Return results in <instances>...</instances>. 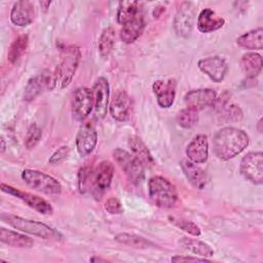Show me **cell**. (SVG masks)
Returning <instances> with one entry per match:
<instances>
[{"label": "cell", "instance_id": "836d02e7", "mask_svg": "<svg viewBox=\"0 0 263 263\" xmlns=\"http://www.w3.org/2000/svg\"><path fill=\"white\" fill-rule=\"evenodd\" d=\"M198 121V113L190 108L181 110L177 115V122L183 128H191L195 126Z\"/></svg>", "mask_w": 263, "mask_h": 263}, {"label": "cell", "instance_id": "b9f144b4", "mask_svg": "<svg viewBox=\"0 0 263 263\" xmlns=\"http://www.w3.org/2000/svg\"><path fill=\"white\" fill-rule=\"evenodd\" d=\"M39 4H40V6L44 9V11H46V10H47V8H49V6H50L51 2H50V1H40V2H39Z\"/></svg>", "mask_w": 263, "mask_h": 263}, {"label": "cell", "instance_id": "d4e9b609", "mask_svg": "<svg viewBox=\"0 0 263 263\" xmlns=\"http://www.w3.org/2000/svg\"><path fill=\"white\" fill-rule=\"evenodd\" d=\"M262 57L257 52H247L240 59V67L248 78H255L262 70Z\"/></svg>", "mask_w": 263, "mask_h": 263}, {"label": "cell", "instance_id": "4316f807", "mask_svg": "<svg viewBox=\"0 0 263 263\" xmlns=\"http://www.w3.org/2000/svg\"><path fill=\"white\" fill-rule=\"evenodd\" d=\"M238 46L249 50H261L263 48V29L257 28L246 32L236 39Z\"/></svg>", "mask_w": 263, "mask_h": 263}, {"label": "cell", "instance_id": "ee69618b", "mask_svg": "<svg viewBox=\"0 0 263 263\" xmlns=\"http://www.w3.org/2000/svg\"><path fill=\"white\" fill-rule=\"evenodd\" d=\"M262 124V119H259V121H258V130L260 132V133H262V129L260 128V125Z\"/></svg>", "mask_w": 263, "mask_h": 263}, {"label": "cell", "instance_id": "8fae6325", "mask_svg": "<svg viewBox=\"0 0 263 263\" xmlns=\"http://www.w3.org/2000/svg\"><path fill=\"white\" fill-rule=\"evenodd\" d=\"M48 88H52V75L49 71L45 70L28 80L23 99L26 102H32Z\"/></svg>", "mask_w": 263, "mask_h": 263}, {"label": "cell", "instance_id": "5bb4252c", "mask_svg": "<svg viewBox=\"0 0 263 263\" xmlns=\"http://www.w3.org/2000/svg\"><path fill=\"white\" fill-rule=\"evenodd\" d=\"M217 100V92L212 88H198L188 91L184 97L187 108L195 111L213 106Z\"/></svg>", "mask_w": 263, "mask_h": 263}, {"label": "cell", "instance_id": "7a4b0ae2", "mask_svg": "<svg viewBox=\"0 0 263 263\" xmlns=\"http://www.w3.org/2000/svg\"><path fill=\"white\" fill-rule=\"evenodd\" d=\"M1 219L14 229L24 233L35 235L47 240H61L63 238L62 233L57 229L39 221L26 219L10 214H2Z\"/></svg>", "mask_w": 263, "mask_h": 263}, {"label": "cell", "instance_id": "484cf974", "mask_svg": "<svg viewBox=\"0 0 263 263\" xmlns=\"http://www.w3.org/2000/svg\"><path fill=\"white\" fill-rule=\"evenodd\" d=\"M128 146L132 150L134 156H136L144 166H152L154 164V159L150 153L148 147L143 142V140L138 136H132L128 139Z\"/></svg>", "mask_w": 263, "mask_h": 263}, {"label": "cell", "instance_id": "3957f363", "mask_svg": "<svg viewBox=\"0 0 263 263\" xmlns=\"http://www.w3.org/2000/svg\"><path fill=\"white\" fill-rule=\"evenodd\" d=\"M148 193L154 204L161 209H172L178 201L175 185L161 176H154L149 179Z\"/></svg>", "mask_w": 263, "mask_h": 263}, {"label": "cell", "instance_id": "f1b7e54d", "mask_svg": "<svg viewBox=\"0 0 263 263\" xmlns=\"http://www.w3.org/2000/svg\"><path fill=\"white\" fill-rule=\"evenodd\" d=\"M142 3L138 1H121L117 9V22L121 26L125 25L141 12Z\"/></svg>", "mask_w": 263, "mask_h": 263}, {"label": "cell", "instance_id": "5b68a950", "mask_svg": "<svg viewBox=\"0 0 263 263\" xmlns=\"http://www.w3.org/2000/svg\"><path fill=\"white\" fill-rule=\"evenodd\" d=\"M23 181L32 189L47 195H58L62 192L61 183L52 176L38 170L26 168L22 172Z\"/></svg>", "mask_w": 263, "mask_h": 263}, {"label": "cell", "instance_id": "ba28073f", "mask_svg": "<svg viewBox=\"0 0 263 263\" xmlns=\"http://www.w3.org/2000/svg\"><path fill=\"white\" fill-rule=\"evenodd\" d=\"M95 105L92 89L81 86L78 87L72 97V114L76 120H84L92 111Z\"/></svg>", "mask_w": 263, "mask_h": 263}, {"label": "cell", "instance_id": "60d3db41", "mask_svg": "<svg viewBox=\"0 0 263 263\" xmlns=\"http://www.w3.org/2000/svg\"><path fill=\"white\" fill-rule=\"evenodd\" d=\"M164 11H165V7H163V6H156V7L153 9V16H154L155 18H157V17H159V16L161 15V13L164 12Z\"/></svg>", "mask_w": 263, "mask_h": 263}, {"label": "cell", "instance_id": "7402d4cb", "mask_svg": "<svg viewBox=\"0 0 263 263\" xmlns=\"http://www.w3.org/2000/svg\"><path fill=\"white\" fill-rule=\"evenodd\" d=\"M114 175V166L109 160H103L99 163L95 171V190L99 195L106 191L112 182Z\"/></svg>", "mask_w": 263, "mask_h": 263}, {"label": "cell", "instance_id": "d590c367", "mask_svg": "<svg viewBox=\"0 0 263 263\" xmlns=\"http://www.w3.org/2000/svg\"><path fill=\"white\" fill-rule=\"evenodd\" d=\"M170 221L172 224L176 225L178 228L182 229L183 231L193 235V236H199L201 234V231H200V228L193 222L191 221H188V220H185V219H180V218H176V217H171L170 218Z\"/></svg>", "mask_w": 263, "mask_h": 263}, {"label": "cell", "instance_id": "4fadbf2b", "mask_svg": "<svg viewBox=\"0 0 263 263\" xmlns=\"http://www.w3.org/2000/svg\"><path fill=\"white\" fill-rule=\"evenodd\" d=\"M195 16L194 6L191 2H183L174 18V30L178 36L187 37L193 27V21Z\"/></svg>", "mask_w": 263, "mask_h": 263}, {"label": "cell", "instance_id": "ac0fdd59", "mask_svg": "<svg viewBox=\"0 0 263 263\" xmlns=\"http://www.w3.org/2000/svg\"><path fill=\"white\" fill-rule=\"evenodd\" d=\"M35 6L28 0L17 1L13 4L10 11V21L17 27H27L35 18Z\"/></svg>", "mask_w": 263, "mask_h": 263}, {"label": "cell", "instance_id": "83f0119b", "mask_svg": "<svg viewBox=\"0 0 263 263\" xmlns=\"http://www.w3.org/2000/svg\"><path fill=\"white\" fill-rule=\"evenodd\" d=\"M179 245L184 250L203 258L212 257L214 255V250L212 249V247L199 239L184 236L179 239Z\"/></svg>", "mask_w": 263, "mask_h": 263}, {"label": "cell", "instance_id": "e575fe53", "mask_svg": "<svg viewBox=\"0 0 263 263\" xmlns=\"http://www.w3.org/2000/svg\"><path fill=\"white\" fill-rule=\"evenodd\" d=\"M42 137L41 128L36 124L33 123L28 128L26 138H25V146L28 150H32L36 147V145L40 142Z\"/></svg>", "mask_w": 263, "mask_h": 263}, {"label": "cell", "instance_id": "8d00e7d4", "mask_svg": "<svg viewBox=\"0 0 263 263\" xmlns=\"http://www.w3.org/2000/svg\"><path fill=\"white\" fill-rule=\"evenodd\" d=\"M70 154V147L67 145L61 146L60 148H58L52 155L50 156V158L48 159V162L52 165H57V164H61L62 162H64Z\"/></svg>", "mask_w": 263, "mask_h": 263}, {"label": "cell", "instance_id": "30bf717a", "mask_svg": "<svg viewBox=\"0 0 263 263\" xmlns=\"http://www.w3.org/2000/svg\"><path fill=\"white\" fill-rule=\"evenodd\" d=\"M98 143V133L90 121L82 123L76 135V150L81 157L89 155Z\"/></svg>", "mask_w": 263, "mask_h": 263}, {"label": "cell", "instance_id": "7bdbcfd3", "mask_svg": "<svg viewBox=\"0 0 263 263\" xmlns=\"http://www.w3.org/2000/svg\"><path fill=\"white\" fill-rule=\"evenodd\" d=\"M5 150V144H4V139L1 138V152Z\"/></svg>", "mask_w": 263, "mask_h": 263}, {"label": "cell", "instance_id": "9c48e42d", "mask_svg": "<svg viewBox=\"0 0 263 263\" xmlns=\"http://www.w3.org/2000/svg\"><path fill=\"white\" fill-rule=\"evenodd\" d=\"M1 190L7 194L15 196L16 198L24 201L27 205H29L30 208L34 209L35 211L39 212L42 215H51L53 213L51 204L47 200L39 197L38 195L22 191L5 183H1Z\"/></svg>", "mask_w": 263, "mask_h": 263}, {"label": "cell", "instance_id": "44dd1931", "mask_svg": "<svg viewBox=\"0 0 263 263\" xmlns=\"http://www.w3.org/2000/svg\"><path fill=\"white\" fill-rule=\"evenodd\" d=\"M146 21L144 14L140 12L136 17L122 26L120 30V39L126 44L134 43L144 32Z\"/></svg>", "mask_w": 263, "mask_h": 263}, {"label": "cell", "instance_id": "8992f818", "mask_svg": "<svg viewBox=\"0 0 263 263\" xmlns=\"http://www.w3.org/2000/svg\"><path fill=\"white\" fill-rule=\"evenodd\" d=\"M113 158L133 184L139 185L142 183L145 177L144 164L136 156L117 148L113 151Z\"/></svg>", "mask_w": 263, "mask_h": 263}, {"label": "cell", "instance_id": "d6a6232c", "mask_svg": "<svg viewBox=\"0 0 263 263\" xmlns=\"http://www.w3.org/2000/svg\"><path fill=\"white\" fill-rule=\"evenodd\" d=\"M78 189L81 194L93 192L95 190V171L89 166H83L79 170L78 176Z\"/></svg>", "mask_w": 263, "mask_h": 263}, {"label": "cell", "instance_id": "e0dca14e", "mask_svg": "<svg viewBox=\"0 0 263 263\" xmlns=\"http://www.w3.org/2000/svg\"><path fill=\"white\" fill-rule=\"evenodd\" d=\"M176 88L177 82L174 78L167 80L159 79L153 83L152 89L156 97V101L159 107L166 109L174 104L176 97Z\"/></svg>", "mask_w": 263, "mask_h": 263}, {"label": "cell", "instance_id": "ab89813d", "mask_svg": "<svg viewBox=\"0 0 263 263\" xmlns=\"http://www.w3.org/2000/svg\"><path fill=\"white\" fill-rule=\"evenodd\" d=\"M173 262H180V261H200V262H209L206 258L200 257H192V256H175L172 258Z\"/></svg>", "mask_w": 263, "mask_h": 263}, {"label": "cell", "instance_id": "d6986e66", "mask_svg": "<svg viewBox=\"0 0 263 263\" xmlns=\"http://www.w3.org/2000/svg\"><path fill=\"white\" fill-rule=\"evenodd\" d=\"M186 155L188 159L194 163L200 164L206 162L209 158V142L205 135L195 136L187 145Z\"/></svg>", "mask_w": 263, "mask_h": 263}, {"label": "cell", "instance_id": "277c9868", "mask_svg": "<svg viewBox=\"0 0 263 263\" xmlns=\"http://www.w3.org/2000/svg\"><path fill=\"white\" fill-rule=\"evenodd\" d=\"M81 58V52L77 47L68 48L66 55L57 66L52 74V89L63 90L72 82Z\"/></svg>", "mask_w": 263, "mask_h": 263}, {"label": "cell", "instance_id": "f35d334b", "mask_svg": "<svg viewBox=\"0 0 263 263\" xmlns=\"http://www.w3.org/2000/svg\"><path fill=\"white\" fill-rule=\"evenodd\" d=\"M105 210L112 215H120L123 213V206L117 197H109L105 202Z\"/></svg>", "mask_w": 263, "mask_h": 263}, {"label": "cell", "instance_id": "74e56055", "mask_svg": "<svg viewBox=\"0 0 263 263\" xmlns=\"http://www.w3.org/2000/svg\"><path fill=\"white\" fill-rule=\"evenodd\" d=\"M223 116L227 121L236 122V121H239L242 118V111L239 108V106H237L235 104H231L230 106H227L224 109V115Z\"/></svg>", "mask_w": 263, "mask_h": 263}, {"label": "cell", "instance_id": "f546056e", "mask_svg": "<svg viewBox=\"0 0 263 263\" xmlns=\"http://www.w3.org/2000/svg\"><path fill=\"white\" fill-rule=\"evenodd\" d=\"M114 239L123 245V246H126L128 248H133V249H148V248H154L155 245L142 237V236H139V235H136V234H130V233H119L117 235H115Z\"/></svg>", "mask_w": 263, "mask_h": 263}, {"label": "cell", "instance_id": "52a82bcc", "mask_svg": "<svg viewBox=\"0 0 263 263\" xmlns=\"http://www.w3.org/2000/svg\"><path fill=\"white\" fill-rule=\"evenodd\" d=\"M241 175L256 185H261L263 183V153L249 152L247 153L239 165Z\"/></svg>", "mask_w": 263, "mask_h": 263}, {"label": "cell", "instance_id": "4dcf8cb0", "mask_svg": "<svg viewBox=\"0 0 263 263\" xmlns=\"http://www.w3.org/2000/svg\"><path fill=\"white\" fill-rule=\"evenodd\" d=\"M115 45V30L108 27L103 30L98 43L99 53L103 59H107L112 52Z\"/></svg>", "mask_w": 263, "mask_h": 263}, {"label": "cell", "instance_id": "f6af8a7d", "mask_svg": "<svg viewBox=\"0 0 263 263\" xmlns=\"http://www.w3.org/2000/svg\"><path fill=\"white\" fill-rule=\"evenodd\" d=\"M90 261H105V260L101 259V258H91Z\"/></svg>", "mask_w": 263, "mask_h": 263}, {"label": "cell", "instance_id": "6da1fadb", "mask_svg": "<svg viewBox=\"0 0 263 263\" xmlns=\"http://www.w3.org/2000/svg\"><path fill=\"white\" fill-rule=\"evenodd\" d=\"M250 143L247 133L240 128L226 126L219 129L213 138V150L221 160H229L240 154Z\"/></svg>", "mask_w": 263, "mask_h": 263}, {"label": "cell", "instance_id": "9a60e30c", "mask_svg": "<svg viewBox=\"0 0 263 263\" xmlns=\"http://www.w3.org/2000/svg\"><path fill=\"white\" fill-rule=\"evenodd\" d=\"M109 83L105 77H99L93 83V110L95 115L100 119L106 116L109 108Z\"/></svg>", "mask_w": 263, "mask_h": 263}, {"label": "cell", "instance_id": "7c38bea8", "mask_svg": "<svg viewBox=\"0 0 263 263\" xmlns=\"http://www.w3.org/2000/svg\"><path fill=\"white\" fill-rule=\"evenodd\" d=\"M197 65L202 73H204L211 80L217 83L221 82L228 72L227 62L225 59L218 55L201 59L198 61Z\"/></svg>", "mask_w": 263, "mask_h": 263}, {"label": "cell", "instance_id": "1f68e13d", "mask_svg": "<svg viewBox=\"0 0 263 263\" xmlns=\"http://www.w3.org/2000/svg\"><path fill=\"white\" fill-rule=\"evenodd\" d=\"M29 44V37L27 34H22L17 36L12 43L10 44L8 48L7 53V60L9 63L14 64L16 61L20 60V58L26 52Z\"/></svg>", "mask_w": 263, "mask_h": 263}, {"label": "cell", "instance_id": "2e32d148", "mask_svg": "<svg viewBox=\"0 0 263 263\" xmlns=\"http://www.w3.org/2000/svg\"><path fill=\"white\" fill-rule=\"evenodd\" d=\"M132 102L130 98L125 90L117 89L109 104V112L113 119L117 121H125L130 115Z\"/></svg>", "mask_w": 263, "mask_h": 263}, {"label": "cell", "instance_id": "ffe728a7", "mask_svg": "<svg viewBox=\"0 0 263 263\" xmlns=\"http://www.w3.org/2000/svg\"><path fill=\"white\" fill-rule=\"evenodd\" d=\"M181 168L192 186L199 190L205 187L208 181L206 173L202 167L197 165V163H194L189 159H183L181 161Z\"/></svg>", "mask_w": 263, "mask_h": 263}, {"label": "cell", "instance_id": "cb8c5ba5", "mask_svg": "<svg viewBox=\"0 0 263 263\" xmlns=\"http://www.w3.org/2000/svg\"><path fill=\"white\" fill-rule=\"evenodd\" d=\"M1 242L13 247V248H31L34 245V240L24 233L6 229L1 227L0 229Z\"/></svg>", "mask_w": 263, "mask_h": 263}, {"label": "cell", "instance_id": "603a6c76", "mask_svg": "<svg viewBox=\"0 0 263 263\" xmlns=\"http://www.w3.org/2000/svg\"><path fill=\"white\" fill-rule=\"evenodd\" d=\"M225 20L219 16L213 9L203 8L197 16V29L201 33H212L221 29Z\"/></svg>", "mask_w": 263, "mask_h": 263}]
</instances>
